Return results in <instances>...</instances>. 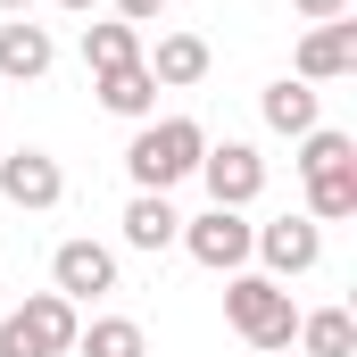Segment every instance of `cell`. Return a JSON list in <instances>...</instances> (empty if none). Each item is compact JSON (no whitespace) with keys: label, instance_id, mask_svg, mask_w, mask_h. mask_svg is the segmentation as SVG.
Returning a JSON list of instances; mask_svg holds the SVG:
<instances>
[{"label":"cell","instance_id":"cell-22","mask_svg":"<svg viewBox=\"0 0 357 357\" xmlns=\"http://www.w3.org/2000/svg\"><path fill=\"white\" fill-rule=\"evenodd\" d=\"M0 8H8V17H25V8H33V0H0Z\"/></svg>","mask_w":357,"mask_h":357},{"label":"cell","instance_id":"cell-7","mask_svg":"<svg viewBox=\"0 0 357 357\" xmlns=\"http://www.w3.org/2000/svg\"><path fill=\"white\" fill-rule=\"evenodd\" d=\"M0 199H8V208H33V216L59 208V199H67L59 158H50V150H8V158H0Z\"/></svg>","mask_w":357,"mask_h":357},{"label":"cell","instance_id":"cell-5","mask_svg":"<svg viewBox=\"0 0 357 357\" xmlns=\"http://www.w3.org/2000/svg\"><path fill=\"white\" fill-rule=\"evenodd\" d=\"M250 258H266L274 282H291V274H307L316 258H324V225H316V216H274V225H258Z\"/></svg>","mask_w":357,"mask_h":357},{"label":"cell","instance_id":"cell-1","mask_svg":"<svg viewBox=\"0 0 357 357\" xmlns=\"http://www.w3.org/2000/svg\"><path fill=\"white\" fill-rule=\"evenodd\" d=\"M199 158H208V133H199L191 116H158V125H142V133L125 142L133 191H175L183 175H199Z\"/></svg>","mask_w":357,"mask_h":357},{"label":"cell","instance_id":"cell-14","mask_svg":"<svg viewBox=\"0 0 357 357\" xmlns=\"http://www.w3.org/2000/svg\"><path fill=\"white\" fill-rule=\"evenodd\" d=\"M307 183V216L316 225H341V216H357V158H341V167H316Z\"/></svg>","mask_w":357,"mask_h":357},{"label":"cell","instance_id":"cell-11","mask_svg":"<svg viewBox=\"0 0 357 357\" xmlns=\"http://www.w3.org/2000/svg\"><path fill=\"white\" fill-rule=\"evenodd\" d=\"M50 59H59V50H50V33H42V25H25V17H8V25H0V75H8V84H42V75H50Z\"/></svg>","mask_w":357,"mask_h":357},{"label":"cell","instance_id":"cell-6","mask_svg":"<svg viewBox=\"0 0 357 357\" xmlns=\"http://www.w3.org/2000/svg\"><path fill=\"white\" fill-rule=\"evenodd\" d=\"M199 175H208V199H216V208H250V199L266 191V158H258L250 142H208Z\"/></svg>","mask_w":357,"mask_h":357},{"label":"cell","instance_id":"cell-15","mask_svg":"<svg viewBox=\"0 0 357 357\" xmlns=\"http://www.w3.org/2000/svg\"><path fill=\"white\" fill-rule=\"evenodd\" d=\"M258 108H266L274 133H291V142H299V133H316V84H299V75L266 84V100H258Z\"/></svg>","mask_w":357,"mask_h":357},{"label":"cell","instance_id":"cell-9","mask_svg":"<svg viewBox=\"0 0 357 357\" xmlns=\"http://www.w3.org/2000/svg\"><path fill=\"white\" fill-rule=\"evenodd\" d=\"M291 75H299V84H341V75H357V25H349V17H333V25H316V33L299 42V59H291Z\"/></svg>","mask_w":357,"mask_h":357},{"label":"cell","instance_id":"cell-21","mask_svg":"<svg viewBox=\"0 0 357 357\" xmlns=\"http://www.w3.org/2000/svg\"><path fill=\"white\" fill-rule=\"evenodd\" d=\"M59 8H67V17H91V8H100V0H59Z\"/></svg>","mask_w":357,"mask_h":357},{"label":"cell","instance_id":"cell-3","mask_svg":"<svg viewBox=\"0 0 357 357\" xmlns=\"http://www.w3.org/2000/svg\"><path fill=\"white\" fill-rule=\"evenodd\" d=\"M75 299H59V291H33L25 307H8L0 316V357H67L75 349Z\"/></svg>","mask_w":357,"mask_h":357},{"label":"cell","instance_id":"cell-12","mask_svg":"<svg viewBox=\"0 0 357 357\" xmlns=\"http://www.w3.org/2000/svg\"><path fill=\"white\" fill-rule=\"evenodd\" d=\"M175 233H183V216L167 208V191H133V208H125V250H175Z\"/></svg>","mask_w":357,"mask_h":357},{"label":"cell","instance_id":"cell-18","mask_svg":"<svg viewBox=\"0 0 357 357\" xmlns=\"http://www.w3.org/2000/svg\"><path fill=\"white\" fill-rule=\"evenodd\" d=\"M75 349H84V357H150V341H142L133 316H100V324L75 333Z\"/></svg>","mask_w":357,"mask_h":357},{"label":"cell","instance_id":"cell-19","mask_svg":"<svg viewBox=\"0 0 357 357\" xmlns=\"http://www.w3.org/2000/svg\"><path fill=\"white\" fill-rule=\"evenodd\" d=\"M116 17H125V25H158V17H167V0H116Z\"/></svg>","mask_w":357,"mask_h":357},{"label":"cell","instance_id":"cell-13","mask_svg":"<svg viewBox=\"0 0 357 357\" xmlns=\"http://www.w3.org/2000/svg\"><path fill=\"white\" fill-rule=\"evenodd\" d=\"M91 91H100V108H108V116H133V125L158 108V84H150V67H142V59H133V67H108V75H91Z\"/></svg>","mask_w":357,"mask_h":357},{"label":"cell","instance_id":"cell-16","mask_svg":"<svg viewBox=\"0 0 357 357\" xmlns=\"http://www.w3.org/2000/svg\"><path fill=\"white\" fill-rule=\"evenodd\" d=\"M299 349H307V357H357V316H349V307L299 316Z\"/></svg>","mask_w":357,"mask_h":357},{"label":"cell","instance_id":"cell-2","mask_svg":"<svg viewBox=\"0 0 357 357\" xmlns=\"http://www.w3.org/2000/svg\"><path fill=\"white\" fill-rule=\"evenodd\" d=\"M225 324L266 357L299 341V307H291V291L274 274H225Z\"/></svg>","mask_w":357,"mask_h":357},{"label":"cell","instance_id":"cell-20","mask_svg":"<svg viewBox=\"0 0 357 357\" xmlns=\"http://www.w3.org/2000/svg\"><path fill=\"white\" fill-rule=\"evenodd\" d=\"M291 8H299L307 25H333V17H349V0H291Z\"/></svg>","mask_w":357,"mask_h":357},{"label":"cell","instance_id":"cell-8","mask_svg":"<svg viewBox=\"0 0 357 357\" xmlns=\"http://www.w3.org/2000/svg\"><path fill=\"white\" fill-rule=\"evenodd\" d=\"M50 282H59V299H108V291H116V250H100V241H59Z\"/></svg>","mask_w":357,"mask_h":357},{"label":"cell","instance_id":"cell-4","mask_svg":"<svg viewBox=\"0 0 357 357\" xmlns=\"http://www.w3.org/2000/svg\"><path fill=\"white\" fill-rule=\"evenodd\" d=\"M183 250L199 258L208 274H241L250 266V241H258V225L241 216V208H208V216H183V233H175Z\"/></svg>","mask_w":357,"mask_h":357},{"label":"cell","instance_id":"cell-17","mask_svg":"<svg viewBox=\"0 0 357 357\" xmlns=\"http://www.w3.org/2000/svg\"><path fill=\"white\" fill-rule=\"evenodd\" d=\"M133 59H142V25H125V17H116V25H84V67L91 75L133 67Z\"/></svg>","mask_w":357,"mask_h":357},{"label":"cell","instance_id":"cell-10","mask_svg":"<svg viewBox=\"0 0 357 357\" xmlns=\"http://www.w3.org/2000/svg\"><path fill=\"white\" fill-rule=\"evenodd\" d=\"M142 67H150L158 91H191L208 75V42L199 33H158V50H142Z\"/></svg>","mask_w":357,"mask_h":357}]
</instances>
